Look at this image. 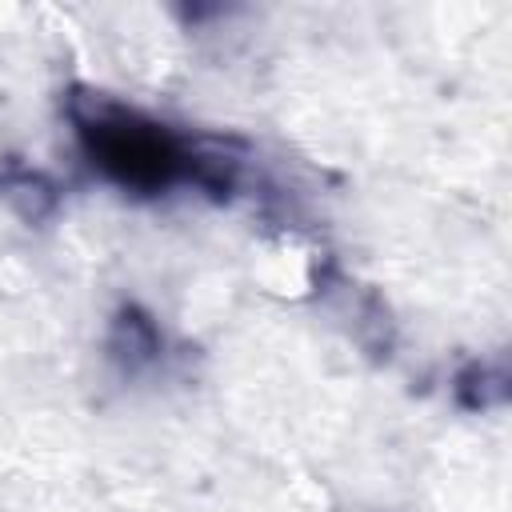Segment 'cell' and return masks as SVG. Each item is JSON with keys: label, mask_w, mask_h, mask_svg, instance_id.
Masks as SVG:
<instances>
[{"label": "cell", "mask_w": 512, "mask_h": 512, "mask_svg": "<svg viewBox=\"0 0 512 512\" xmlns=\"http://www.w3.org/2000/svg\"><path fill=\"white\" fill-rule=\"evenodd\" d=\"M64 112L88 164L132 196H164L176 184H192L212 200H228L240 180V160L208 136H184L148 112L96 92L68 88Z\"/></svg>", "instance_id": "6da1fadb"}, {"label": "cell", "mask_w": 512, "mask_h": 512, "mask_svg": "<svg viewBox=\"0 0 512 512\" xmlns=\"http://www.w3.org/2000/svg\"><path fill=\"white\" fill-rule=\"evenodd\" d=\"M104 348H108V360H112L124 376H144L148 368L160 364V356H164V336H160L156 316H152L148 308H140V304L128 300V304L116 308V316H112V324H108Z\"/></svg>", "instance_id": "7a4b0ae2"}, {"label": "cell", "mask_w": 512, "mask_h": 512, "mask_svg": "<svg viewBox=\"0 0 512 512\" xmlns=\"http://www.w3.org/2000/svg\"><path fill=\"white\" fill-rule=\"evenodd\" d=\"M0 200L28 224H44L48 216H56L60 208V188L48 172L28 168L20 160H4L0 164Z\"/></svg>", "instance_id": "3957f363"}, {"label": "cell", "mask_w": 512, "mask_h": 512, "mask_svg": "<svg viewBox=\"0 0 512 512\" xmlns=\"http://www.w3.org/2000/svg\"><path fill=\"white\" fill-rule=\"evenodd\" d=\"M456 404L468 408V412H488V408H500L508 400V372L504 364H488V360H468L460 372H456Z\"/></svg>", "instance_id": "277c9868"}]
</instances>
